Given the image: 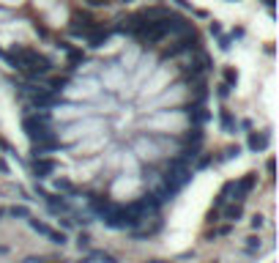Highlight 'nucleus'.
Listing matches in <instances>:
<instances>
[{
	"instance_id": "1a4fd4ad",
	"label": "nucleus",
	"mask_w": 279,
	"mask_h": 263,
	"mask_svg": "<svg viewBox=\"0 0 279 263\" xmlns=\"http://www.w3.org/2000/svg\"><path fill=\"white\" fill-rule=\"evenodd\" d=\"M170 83V74L162 69V71H151L148 74V80H145V85H142V91H140V96L145 99V96H156V93H162L165 91V85Z\"/></svg>"
},
{
	"instance_id": "f3484780",
	"label": "nucleus",
	"mask_w": 279,
	"mask_h": 263,
	"mask_svg": "<svg viewBox=\"0 0 279 263\" xmlns=\"http://www.w3.org/2000/svg\"><path fill=\"white\" fill-rule=\"evenodd\" d=\"M222 77H224V85H227V88H233V85L238 83V71L233 69V66H224V69H222Z\"/></svg>"
},
{
	"instance_id": "dca6fc26",
	"label": "nucleus",
	"mask_w": 279,
	"mask_h": 263,
	"mask_svg": "<svg viewBox=\"0 0 279 263\" xmlns=\"http://www.w3.org/2000/svg\"><path fill=\"white\" fill-rule=\"evenodd\" d=\"M219 121H222V129H224V132H230V134H233V132H235V126H238V121L233 118V112H230V110H227V107H222V110H219Z\"/></svg>"
},
{
	"instance_id": "b1692460",
	"label": "nucleus",
	"mask_w": 279,
	"mask_h": 263,
	"mask_svg": "<svg viewBox=\"0 0 279 263\" xmlns=\"http://www.w3.org/2000/svg\"><path fill=\"white\" fill-rule=\"evenodd\" d=\"M0 217H3V211H0Z\"/></svg>"
},
{
	"instance_id": "2eb2a0df",
	"label": "nucleus",
	"mask_w": 279,
	"mask_h": 263,
	"mask_svg": "<svg viewBox=\"0 0 279 263\" xmlns=\"http://www.w3.org/2000/svg\"><path fill=\"white\" fill-rule=\"evenodd\" d=\"M271 143V134L268 132H249V137H247V145H249V151H255V154H260L265 151Z\"/></svg>"
},
{
	"instance_id": "20e7f679",
	"label": "nucleus",
	"mask_w": 279,
	"mask_h": 263,
	"mask_svg": "<svg viewBox=\"0 0 279 263\" xmlns=\"http://www.w3.org/2000/svg\"><path fill=\"white\" fill-rule=\"evenodd\" d=\"M50 118L52 121H79V118H88V116H96V107L91 104H77V102H66V104H52L50 110Z\"/></svg>"
},
{
	"instance_id": "6ab92c4d",
	"label": "nucleus",
	"mask_w": 279,
	"mask_h": 263,
	"mask_svg": "<svg viewBox=\"0 0 279 263\" xmlns=\"http://www.w3.org/2000/svg\"><path fill=\"white\" fill-rule=\"evenodd\" d=\"M91 260H99V263H118L112 255H107V252H91Z\"/></svg>"
},
{
	"instance_id": "5701e85b",
	"label": "nucleus",
	"mask_w": 279,
	"mask_h": 263,
	"mask_svg": "<svg viewBox=\"0 0 279 263\" xmlns=\"http://www.w3.org/2000/svg\"><path fill=\"white\" fill-rule=\"evenodd\" d=\"M148 263H167V260H148Z\"/></svg>"
},
{
	"instance_id": "4be33fe9",
	"label": "nucleus",
	"mask_w": 279,
	"mask_h": 263,
	"mask_svg": "<svg viewBox=\"0 0 279 263\" xmlns=\"http://www.w3.org/2000/svg\"><path fill=\"white\" fill-rule=\"evenodd\" d=\"M265 6H268V9H274V0H263Z\"/></svg>"
},
{
	"instance_id": "aec40b11",
	"label": "nucleus",
	"mask_w": 279,
	"mask_h": 263,
	"mask_svg": "<svg viewBox=\"0 0 279 263\" xmlns=\"http://www.w3.org/2000/svg\"><path fill=\"white\" fill-rule=\"evenodd\" d=\"M55 190L58 192H74V184H71V181H66V178H58L55 181Z\"/></svg>"
},
{
	"instance_id": "9b49d317",
	"label": "nucleus",
	"mask_w": 279,
	"mask_h": 263,
	"mask_svg": "<svg viewBox=\"0 0 279 263\" xmlns=\"http://www.w3.org/2000/svg\"><path fill=\"white\" fill-rule=\"evenodd\" d=\"M137 186H140L137 175H118L115 184H112V198H126V195H132Z\"/></svg>"
},
{
	"instance_id": "ddd939ff",
	"label": "nucleus",
	"mask_w": 279,
	"mask_h": 263,
	"mask_svg": "<svg viewBox=\"0 0 279 263\" xmlns=\"http://www.w3.org/2000/svg\"><path fill=\"white\" fill-rule=\"evenodd\" d=\"M55 170H58V162L52 157H36L33 159V175H36V178H50Z\"/></svg>"
},
{
	"instance_id": "6e6552de",
	"label": "nucleus",
	"mask_w": 279,
	"mask_h": 263,
	"mask_svg": "<svg viewBox=\"0 0 279 263\" xmlns=\"http://www.w3.org/2000/svg\"><path fill=\"white\" fill-rule=\"evenodd\" d=\"M28 225H30V228H33V231H36L38 236H44V239H50L52 244H66V241H69V239H66V233H63V231H55V228H52V225H47V222L36 219V217H33V214L28 217Z\"/></svg>"
},
{
	"instance_id": "423d86ee",
	"label": "nucleus",
	"mask_w": 279,
	"mask_h": 263,
	"mask_svg": "<svg viewBox=\"0 0 279 263\" xmlns=\"http://www.w3.org/2000/svg\"><path fill=\"white\" fill-rule=\"evenodd\" d=\"M69 28H71V33H74V36L88 39L93 30H99L101 25H99V22H96V19H93L91 14H88V11H74V14H71V25H69Z\"/></svg>"
},
{
	"instance_id": "a211bd4d",
	"label": "nucleus",
	"mask_w": 279,
	"mask_h": 263,
	"mask_svg": "<svg viewBox=\"0 0 279 263\" xmlns=\"http://www.w3.org/2000/svg\"><path fill=\"white\" fill-rule=\"evenodd\" d=\"M137 66H140V69H137V80H142L145 74H151V71H153V60H151V58H142Z\"/></svg>"
},
{
	"instance_id": "f257e3e1",
	"label": "nucleus",
	"mask_w": 279,
	"mask_h": 263,
	"mask_svg": "<svg viewBox=\"0 0 279 263\" xmlns=\"http://www.w3.org/2000/svg\"><path fill=\"white\" fill-rule=\"evenodd\" d=\"M3 58L11 63V69L22 71L28 80H44V77L52 74V69H55V63H52L47 55H42L38 50H33V47H14V50H11L9 55H3Z\"/></svg>"
},
{
	"instance_id": "412c9836",
	"label": "nucleus",
	"mask_w": 279,
	"mask_h": 263,
	"mask_svg": "<svg viewBox=\"0 0 279 263\" xmlns=\"http://www.w3.org/2000/svg\"><path fill=\"white\" fill-rule=\"evenodd\" d=\"M11 217L28 219V217H30V208H25V206H14V208H11Z\"/></svg>"
},
{
	"instance_id": "0eeeda50",
	"label": "nucleus",
	"mask_w": 279,
	"mask_h": 263,
	"mask_svg": "<svg viewBox=\"0 0 279 263\" xmlns=\"http://www.w3.org/2000/svg\"><path fill=\"white\" fill-rule=\"evenodd\" d=\"M63 93L69 99H74V102H77V99H93L99 93V83H96V80H79L77 85L63 88Z\"/></svg>"
},
{
	"instance_id": "7ed1b4c3",
	"label": "nucleus",
	"mask_w": 279,
	"mask_h": 263,
	"mask_svg": "<svg viewBox=\"0 0 279 263\" xmlns=\"http://www.w3.org/2000/svg\"><path fill=\"white\" fill-rule=\"evenodd\" d=\"M186 126H189L186 112L178 110V107H173V110H156V116L145 118V129H151L153 134H162V132L181 134Z\"/></svg>"
},
{
	"instance_id": "393cba45",
	"label": "nucleus",
	"mask_w": 279,
	"mask_h": 263,
	"mask_svg": "<svg viewBox=\"0 0 279 263\" xmlns=\"http://www.w3.org/2000/svg\"><path fill=\"white\" fill-rule=\"evenodd\" d=\"M0 143H3V140H0Z\"/></svg>"
},
{
	"instance_id": "9d476101",
	"label": "nucleus",
	"mask_w": 279,
	"mask_h": 263,
	"mask_svg": "<svg viewBox=\"0 0 279 263\" xmlns=\"http://www.w3.org/2000/svg\"><path fill=\"white\" fill-rule=\"evenodd\" d=\"M183 99H186V85H175L173 91L167 88V91L156 99V107H162V110H173V107H178Z\"/></svg>"
},
{
	"instance_id": "39448f33",
	"label": "nucleus",
	"mask_w": 279,
	"mask_h": 263,
	"mask_svg": "<svg viewBox=\"0 0 279 263\" xmlns=\"http://www.w3.org/2000/svg\"><path fill=\"white\" fill-rule=\"evenodd\" d=\"M132 154H137L142 162H156L165 151H162V145H159V137L153 134V137H137V140H134Z\"/></svg>"
},
{
	"instance_id": "f8f14e48",
	"label": "nucleus",
	"mask_w": 279,
	"mask_h": 263,
	"mask_svg": "<svg viewBox=\"0 0 279 263\" xmlns=\"http://www.w3.org/2000/svg\"><path fill=\"white\" fill-rule=\"evenodd\" d=\"M183 112H186L189 126H194V129H200L203 124H208V121H211V110L206 104H189V110H183Z\"/></svg>"
},
{
	"instance_id": "4468645a",
	"label": "nucleus",
	"mask_w": 279,
	"mask_h": 263,
	"mask_svg": "<svg viewBox=\"0 0 279 263\" xmlns=\"http://www.w3.org/2000/svg\"><path fill=\"white\" fill-rule=\"evenodd\" d=\"M101 83H104V88H110V91H118L121 83H124V69L121 66H107L101 71Z\"/></svg>"
},
{
	"instance_id": "f03ea898",
	"label": "nucleus",
	"mask_w": 279,
	"mask_h": 263,
	"mask_svg": "<svg viewBox=\"0 0 279 263\" xmlns=\"http://www.w3.org/2000/svg\"><path fill=\"white\" fill-rule=\"evenodd\" d=\"M101 132H104V121L96 116H88V118L71 121L66 126V132H55V134H58V143H83V140L96 137Z\"/></svg>"
}]
</instances>
